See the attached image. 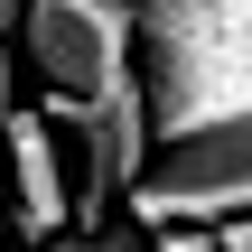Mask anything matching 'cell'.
Returning a JSON list of instances; mask_svg holds the SVG:
<instances>
[{"mask_svg": "<svg viewBox=\"0 0 252 252\" xmlns=\"http://www.w3.org/2000/svg\"><path fill=\"white\" fill-rule=\"evenodd\" d=\"M122 9L159 150L252 122V0H122Z\"/></svg>", "mask_w": 252, "mask_h": 252, "instance_id": "cell-1", "label": "cell"}, {"mask_svg": "<svg viewBox=\"0 0 252 252\" xmlns=\"http://www.w3.org/2000/svg\"><path fill=\"white\" fill-rule=\"evenodd\" d=\"M122 206H131V234H159V224L224 234V224H252V122H224V131H196V140L159 150L150 178Z\"/></svg>", "mask_w": 252, "mask_h": 252, "instance_id": "cell-2", "label": "cell"}, {"mask_svg": "<svg viewBox=\"0 0 252 252\" xmlns=\"http://www.w3.org/2000/svg\"><path fill=\"white\" fill-rule=\"evenodd\" d=\"M19 47L47 75V103H103L112 84H131V9L122 0H28Z\"/></svg>", "mask_w": 252, "mask_h": 252, "instance_id": "cell-3", "label": "cell"}, {"mask_svg": "<svg viewBox=\"0 0 252 252\" xmlns=\"http://www.w3.org/2000/svg\"><path fill=\"white\" fill-rule=\"evenodd\" d=\"M0 140H9V178H19V234L47 252L75 234V187H65V159H56V131L37 103L0 112Z\"/></svg>", "mask_w": 252, "mask_h": 252, "instance_id": "cell-4", "label": "cell"}, {"mask_svg": "<svg viewBox=\"0 0 252 252\" xmlns=\"http://www.w3.org/2000/svg\"><path fill=\"white\" fill-rule=\"evenodd\" d=\"M47 252H150L140 234H65V243H47Z\"/></svg>", "mask_w": 252, "mask_h": 252, "instance_id": "cell-5", "label": "cell"}, {"mask_svg": "<svg viewBox=\"0 0 252 252\" xmlns=\"http://www.w3.org/2000/svg\"><path fill=\"white\" fill-rule=\"evenodd\" d=\"M215 252H252V224H224V234H215Z\"/></svg>", "mask_w": 252, "mask_h": 252, "instance_id": "cell-6", "label": "cell"}, {"mask_svg": "<svg viewBox=\"0 0 252 252\" xmlns=\"http://www.w3.org/2000/svg\"><path fill=\"white\" fill-rule=\"evenodd\" d=\"M28 19V0H0V47H9V28Z\"/></svg>", "mask_w": 252, "mask_h": 252, "instance_id": "cell-7", "label": "cell"}, {"mask_svg": "<svg viewBox=\"0 0 252 252\" xmlns=\"http://www.w3.org/2000/svg\"><path fill=\"white\" fill-rule=\"evenodd\" d=\"M0 112H19V94H9V47H0Z\"/></svg>", "mask_w": 252, "mask_h": 252, "instance_id": "cell-8", "label": "cell"}]
</instances>
